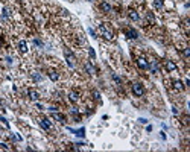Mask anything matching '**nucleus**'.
Segmentation results:
<instances>
[{
  "mask_svg": "<svg viewBox=\"0 0 190 152\" xmlns=\"http://www.w3.org/2000/svg\"><path fill=\"white\" fill-rule=\"evenodd\" d=\"M99 32L102 33V37H105L107 38V40H113V38H114V35H113V32L110 31V29H108V27L105 26V24H99Z\"/></svg>",
  "mask_w": 190,
  "mask_h": 152,
  "instance_id": "nucleus-1",
  "label": "nucleus"
},
{
  "mask_svg": "<svg viewBox=\"0 0 190 152\" xmlns=\"http://www.w3.org/2000/svg\"><path fill=\"white\" fill-rule=\"evenodd\" d=\"M132 93L135 94V96H143V94H145V88H143V85L141 84H139V82H135L134 85H132Z\"/></svg>",
  "mask_w": 190,
  "mask_h": 152,
  "instance_id": "nucleus-2",
  "label": "nucleus"
},
{
  "mask_svg": "<svg viewBox=\"0 0 190 152\" xmlns=\"http://www.w3.org/2000/svg\"><path fill=\"white\" fill-rule=\"evenodd\" d=\"M64 55H66V58H67V63H68V65H70V67H73V65H74V61H76V58H74V55L72 53V50L66 49V50H64Z\"/></svg>",
  "mask_w": 190,
  "mask_h": 152,
  "instance_id": "nucleus-3",
  "label": "nucleus"
},
{
  "mask_svg": "<svg viewBox=\"0 0 190 152\" xmlns=\"http://www.w3.org/2000/svg\"><path fill=\"white\" fill-rule=\"evenodd\" d=\"M137 65H139L140 69H145V70L149 69V63H148L145 58H139V59H137Z\"/></svg>",
  "mask_w": 190,
  "mask_h": 152,
  "instance_id": "nucleus-4",
  "label": "nucleus"
},
{
  "mask_svg": "<svg viewBox=\"0 0 190 152\" xmlns=\"http://www.w3.org/2000/svg\"><path fill=\"white\" fill-rule=\"evenodd\" d=\"M128 15H129V18H131L132 21H139V20H140L139 12H137V11H134V9H131L129 12H128Z\"/></svg>",
  "mask_w": 190,
  "mask_h": 152,
  "instance_id": "nucleus-5",
  "label": "nucleus"
},
{
  "mask_svg": "<svg viewBox=\"0 0 190 152\" xmlns=\"http://www.w3.org/2000/svg\"><path fill=\"white\" fill-rule=\"evenodd\" d=\"M17 47H18V50L21 53H26L27 52V44H26V41H18V44H17Z\"/></svg>",
  "mask_w": 190,
  "mask_h": 152,
  "instance_id": "nucleus-6",
  "label": "nucleus"
},
{
  "mask_svg": "<svg viewBox=\"0 0 190 152\" xmlns=\"http://www.w3.org/2000/svg\"><path fill=\"white\" fill-rule=\"evenodd\" d=\"M126 35H128L129 38H132V40L139 38V33H137V31H135V29H128V31H126Z\"/></svg>",
  "mask_w": 190,
  "mask_h": 152,
  "instance_id": "nucleus-7",
  "label": "nucleus"
},
{
  "mask_svg": "<svg viewBox=\"0 0 190 152\" xmlns=\"http://www.w3.org/2000/svg\"><path fill=\"white\" fill-rule=\"evenodd\" d=\"M27 94H29V97H31L32 100H38V99H40V94H38V91H35V90H29Z\"/></svg>",
  "mask_w": 190,
  "mask_h": 152,
  "instance_id": "nucleus-8",
  "label": "nucleus"
},
{
  "mask_svg": "<svg viewBox=\"0 0 190 152\" xmlns=\"http://www.w3.org/2000/svg\"><path fill=\"white\" fill-rule=\"evenodd\" d=\"M166 69L169 72H173V70H176V64L173 61H166Z\"/></svg>",
  "mask_w": 190,
  "mask_h": 152,
  "instance_id": "nucleus-9",
  "label": "nucleus"
},
{
  "mask_svg": "<svg viewBox=\"0 0 190 152\" xmlns=\"http://www.w3.org/2000/svg\"><path fill=\"white\" fill-rule=\"evenodd\" d=\"M68 97H70V100H72L73 104H76L78 100H79V94H78L76 91H72L70 94H68Z\"/></svg>",
  "mask_w": 190,
  "mask_h": 152,
  "instance_id": "nucleus-10",
  "label": "nucleus"
},
{
  "mask_svg": "<svg viewBox=\"0 0 190 152\" xmlns=\"http://www.w3.org/2000/svg\"><path fill=\"white\" fill-rule=\"evenodd\" d=\"M100 8H102V11H105V12H111V11H113L111 5H110V3H107V2H103V3L100 5Z\"/></svg>",
  "mask_w": 190,
  "mask_h": 152,
  "instance_id": "nucleus-11",
  "label": "nucleus"
},
{
  "mask_svg": "<svg viewBox=\"0 0 190 152\" xmlns=\"http://www.w3.org/2000/svg\"><path fill=\"white\" fill-rule=\"evenodd\" d=\"M173 87L178 90V91H182V90H184V84L181 81H173Z\"/></svg>",
  "mask_w": 190,
  "mask_h": 152,
  "instance_id": "nucleus-12",
  "label": "nucleus"
},
{
  "mask_svg": "<svg viewBox=\"0 0 190 152\" xmlns=\"http://www.w3.org/2000/svg\"><path fill=\"white\" fill-rule=\"evenodd\" d=\"M40 125H41V128H44V129H49V128L52 126V123H50L47 119H43L41 122H40Z\"/></svg>",
  "mask_w": 190,
  "mask_h": 152,
  "instance_id": "nucleus-13",
  "label": "nucleus"
},
{
  "mask_svg": "<svg viewBox=\"0 0 190 152\" xmlns=\"http://www.w3.org/2000/svg\"><path fill=\"white\" fill-rule=\"evenodd\" d=\"M49 78H50L52 81H58L59 76H58V73H56L55 70H50V72H49Z\"/></svg>",
  "mask_w": 190,
  "mask_h": 152,
  "instance_id": "nucleus-14",
  "label": "nucleus"
},
{
  "mask_svg": "<svg viewBox=\"0 0 190 152\" xmlns=\"http://www.w3.org/2000/svg\"><path fill=\"white\" fill-rule=\"evenodd\" d=\"M149 65H151V69H152V72H154V73H158V70H160V69H158L157 61H152V63L149 64Z\"/></svg>",
  "mask_w": 190,
  "mask_h": 152,
  "instance_id": "nucleus-15",
  "label": "nucleus"
},
{
  "mask_svg": "<svg viewBox=\"0 0 190 152\" xmlns=\"http://www.w3.org/2000/svg\"><path fill=\"white\" fill-rule=\"evenodd\" d=\"M53 119L59 120V122H66V116H62V114H58V112H55V114H53Z\"/></svg>",
  "mask_w": 190,
  "mask_h": 152,
  "instance_id": "nucleus-16",
  "label": "nucleus"
},
{
  "mask_svg": "<svg viewBox=\"0 0 190 152\" xmlns=\"http://www.w3.org/2000/svg\"><path fill=\"white\" fill-rule=\"evenodd\" d=\"M70 131L74 132V134H76V136H79V137H84V136H85V129H84V128H81L79 131H73V129H70Z\"/></svg>",
  "mask_w": 190,
  "mask_h": 152,
  "instance_id": "nucleus-17",
  "label": "nucleus"
},
{
  "mask_svg": "<svg viewBox=\"0 0 190 152\" xmlns=\"http://www.w3.org/2000/svg\"><path fill=\"white\" fill-rule=\"evenodd\" d=\"M154 6L157 9H161L163 8V0H154Z\"/></svg>",
  "mask_w": 190,
  "mask_h": 152,
  "instance_id": "nucleus-18",
  "label": "nucleus"
},
{
  "mask_svg": "<svg viewBox=\"0 0 190 152\" xmlns=\"http://www.w3.org/2000/svg\"><path fill=\"white\" fill-rule=\"evenodd\" d=\"M85 70H87L88 73H94V67L88 63V64H85Z\"/></svg>",
  "mask_w": 190,
  "mask_h": 152,
  "instance_id": "nucleus-19",
  "label": "nucleus"
},
{
  "mask_svg": "<svg viewBox=\"0 0 190 152\" xmlns=\"http://www.w3.org/2000/svg\"><path fill=\"white\" fill-rule=\"evenodd\" d=\"M32 78H33V81H37V82H40V81H41V79H43V78H41V76H40V75H38V73H32Z\"/></svg>",
  "mask_w": 190,
  "mask_h": 152,
  "instance_id": "nucleus-20",
  "label": "nucleus"
},
{
  "mask_svg": "<svg viewBox=\"0 0 190 152\" xmlns=\"http://www.w3.org/2000/svg\"><path fill=\"white\" fill-rule=\"evenodd\" d=\"M182 53H184V56H187V58H189V56H190V49H189V47H186V49L182 50Z\"/></svg>",
  "mask_w": 190,
  "mask_h": 152,
  "instance_id": "nucleus-21",
  "label": "nucleus"
},
{
  "mask_svg": "<svg viewBox=\"0 0 190 152\" xmlns=\"http://www.w3.org/2000/svg\"><path fill=\"white\" fill-rule=\"evenodd\" d=\"M88 55L91 56V58H94V56H96V53H94V50H93V49H91V47L88 49Z\"/></svg>",
  "mask_w": 190,
  "mask_h": 152,
  "instance_id": "nucleus-22",
  "label": "nucleus"
},
{
  "mask_svg": "<svg viewBox=\"0 0 190 152\" xmlns=\"http://www.w3.org/2000/svg\"><path fill=\"white\" fill-rule=\"evenodd\" d=\"M148 20L151 21V23H154V15H152V12H148Z\"/></svg>",
  "mask_w": 190,
  "mask_h": 152,
  "instance_id": "nucleus-23",
  "label": "nucleus"
},
{
  "mask_svg": "<svg viewBox=\"0 0 190 152\" xmlns=\"http://www.w3.org/2000/svg\"><path fill=\"white\" fill-rule=\"evenodd\" d=\"M93 96H94V99H99L100 94H99V91H96V90H94V91H93Z\"/></svg>",
  "mask_w": 190,
  "mask_h": 152,
  "instance_id": "nucleus-24",
  "label": "nucleus"
},
{
  "mask_svg": "<svg viewBox=\"0 0 190 152\" xmlns=\"http://www.w3.org/2000/svg\"><path fill=\"white\" fill-rule=\"evenodd\" d=\"M113 79L116 81V82H122V81H120V78H119L117 75H113Z\"/></svg>",
  "mask_w": 190,
  "mask_h": 152,
  "instance_id": "nucleus-25",
  "label": "nucleus"
},
{
  "mask_svg": "<svg viewBox=\"0 0 190 152\" xmlns=\"http://www.w3.org/2000/svg\"><path fill=\"white\" fill-rule=\"evenodd\" d=\"M3 15L8 17V15H9V11H8V9H3Z\"/></svg>",
  "mask_w": 190,
  "mask_h": 152,
  "instance_id": "nucleus-26",
  "label": "nucleus"
},
{
  "mask_svg": "<svg viewBox=\"0 0 190 152\" xmlns=\"http://www.w3.org/2000/svg\"><path fill=\"white\" fill-rule=\"evenodd\" d=\"M139 122H140V123H146L148 120H146V119H139Z\"/></svg>",
  "mask_w": 190,
  "mask_h": 152,
  "instance_id": "nucleus-27",
  "label": "nucleus"
},
{
  "mask_svg": "<svg viewBox=\"0 0 190 152\" xmlns=\"http://www.w3.org/2000/svg\"><path fill=\"white\" fill-rule=\"evenodd\" d=\"M2 104H3V102H2V99H0V105H2Z\"/></svg>",
  "mask_w": 190,
  "mask_h": 152,
  "instance_id": "nucleus-28",
  "label": "nucleus"
},
{
  "mask_svg": "<svg viewBox=\"0 0 190 152\" xmlns=\"http://www.w3.org/2000/svg\"><path fill=\"white\" fill-rule=\"evenodd\" d=\"M90 2H91V0H90Z\"/></svg>",
  "mask_w": 190,
  "mask_h": 152,
  "instance_id": "nucleus-29",
  "label": "nucleus"
}]
</instances>
